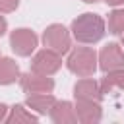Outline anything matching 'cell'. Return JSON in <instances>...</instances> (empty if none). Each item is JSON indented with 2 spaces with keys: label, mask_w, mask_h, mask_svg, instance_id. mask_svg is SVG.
<instances>
[{
  "label": "cell",
  "mask_w": 124,
  "mask_h": 124,
  "mask_svg": "<svg viewBox=\"0 0 124 124\" xmlns=\"http://www.w3.org/2000/svg\"><path fill=\"white\" fill-rule=\"evenodd\" d=\"M72 33L79 43H97L105 35V21L97 14H81L72 21Z\"/></svg>",
  "instance_id": "obj_1"
},
{
  "label": "cell",
  "mask_w": 124,
  "mask_h": 124,
  "mask_svg": "<svg viewBox=\"0 0 124 124\" xmlns=\"http://www.w3.org/2000/svg\"><path fill=\"white\" fill-rule=\"evenodd\" d=\"M68 68H70V72H74L76 76H81V78L93 76L95 70H97V54H95V50L89 48V46L76 48L68 58Z\"/></svg>",
  "instance_id": "obj_2"
},
{
  "label": "cell",
  "mask_w": 124,
  "mask_h": 124,
  "mask_svg": "<svg viewBox=\"0 0 124 124\" xmlns=\"http://www.w3.org/2000/svg\"><path fill=\"white\" fill-rule=\"evenodd\" d=\"M43 43H45V46L56 50L58 54H64V52L70 50L72 39H70V33H68V29H66L64 25L52 23V25H48V27L45 29V33H43Z\"/></svg>",
  "instance_id": "obj_3"
},
{
  "label": "cell",
  "mask_w": 124,
  "mask_h": 124,
  "mask_svg": "<svg viewBox=\"0 0 124 124\" xmlns=\"http://www.w3.org/2000/svg\"><path fill=\"white\" fill-rule=\"evenodd\" d=\"M60 66H62V54H58L52 48L39 50L31 60V72L43 76H52L54 72H58Z\"/></svg>",
  "instance_id": "obj_4"
},
{
  "label": "cell",
  "mask_w": 124,
  "mask_h": 124,
  "mask_svg": "<svg viewBox=\"0 0 124 124\" xmlns=\"http://www.w3.org/2000/svg\"><path fill=\"white\" fill-rule=\"evenodd\" d=\"M37 41H39L37 35H35L31 29H25V27L16 29V31L10 35V46H12V50H14L17 56H29V54L35 50Z\"/></svg>",
  "instance_id": "obj_5"
},
{
  "label": "cell",
  "mask_w": 124,
  "mask_h": 124,
  "mask_svg": "<svg viewBox=\"0 0 124 124\" xmlns=\"http://www.w3.org/2000/svg\"><path fill=\"white\" fill-rule=\"evenodd\" d=\"M19 85L25 93H50L54 89V81L48 76L35 74V72L19 76Z\"/></svg>",
  "instance_id": "obj_6"
},
{
  "label": "cell",
  "mask_w": 124,
  "mask_h": 124,
  "mask_svg": "<svg viewBox=\"0 0 124 124\" xmlns=\"http://www.w3.org/2000/svg\"><path fill=\"white\" fill-rule=\"evenodd\" d=\"M99 68L103 72H112V70L124 68V52H122L120 45H116V43L105 45V48L99 54Z\"/></svg>",
  "instance_id": "obj_7"
},
{
  "label": "cell",
  "mask_w": 124,
  "mask_h": 124,
  "mask_svg": "<svg viewBox=\"0 0 124 124\" xmlns=\"http://www.w3.org/2000/svg\"><path fill=\"white\" fill-rule=\"evenodd\" d=\"M76 114H78V120H81L85 124L99 122L101 105H99V101H93V99H76Z\"/></svg>",
  "instance_id": "obj_8"
},
{
  "label": "cell",
  "mask_w": 124,
  "mask_h": 124,
  "mask_svg": "<svg viewBox=\"0 0 124 124\" xmlns=\"http://www.w3.org/2000/svg\"><path fill=\"white\" fill-rule=\"evenodd\" d=\"M74 97L76 99H93V101H99L103 97L101 93V85L93 79V78H83L79 79L76 85H74Z\"/></svg>",
  "instance_id": "obj_9"
},
{
  "label": "cell",
  "mask_w": 124,
  "mask_h": 124,
  "mask_svg": "<svg viewBox=\"0 0 124 124\" xmlns=\"http://www.w3.org/2000/svg\"><path fill=\"white\" fill-rule=\"evenodd\" d=\"M50 118L58 124H66V122H78V114H76V107L68 101H56L54 107L50 108Z\"/></svg>",
  "instance_id": "obj_10"
},
{
  "label": "cell",
  "mask_w": 124,
  "mask_h": 124,
  "mask_svg": "<svg viewBox=\"0 0 124 124\" xmlns=\"http://www.w3.org/2000/svg\"><path fill=\"white\" fill-rule=\"evenodd\" d=\"M25 103H27L29 108H35L37 112L46 114V112H50V108L54 107L56 99H54L50 93H31Z\"/></svg>",
  "instance_id": "obj_11"
},
{
  "label": "cell",
  "mask_w": 124,
  "mask_h": 124,
  "mask_svg": "<svg viewBox=\"0 0 124 124\" xmlns=\"http://www.w3.org/2000/svg\"><path fill=\"white\" fill-rule=\"evenodd\" d=\"M19 79V66L12 58H0V85H10Z\"/></svg>",
  "instance_id": "obj_12"
},
{
  "label": "cell",
  "mask_w": 124,
  "mask_h": 124,
  "mask_svg": "<svg viewBox=\"0 0 124 124\" xmlns=\"http://www.w3.org/2000/svg\"><path fill=\"white\" fill-rule=\"evenodd\" d=\"M99 85H101V93H103V95H105V93H110L114 87L124 91V68H118V70L108 72Z\"/></svg>",
  "instance_id": "obj_13"
},
{
  "label": "cell",
  "mask_w": 124,
  "mask_h": 124,
  "mask_svg": "<svg viewBox=\"0 0 124 124\" xmlns=\"http://www.w3.org/2000/svg\"><path fill=\"white\" fill-rule=\"evenodd\" d=\"M6 122H10V124H19V122H37V116L31 114L25 107H21V105H14V107H12V112L6 116Z\"/></svg>",
  "instance_id": "obj_14"
},
{
  "label": "cell",
  "mask_w": 124,
  "mask_h": 124,
  "mask_svg": "<svg viewBox=\"0 0 124 124\" xmlns=\"http://www.w3.org/2000/svg\"><path fill=\"white\" fill-rule=\"evenodd\" d=\"M108 31L114 35L124 33V8L122 10H114L108 16Z\"/></svg>",
  "instance_id": "obj_15"
},
{
  "label": "cell",
  "mask_w": 124,
  "mask_h": 124,
  "mask_svg": "<svg viewBox=\"0 0 124 124\" xmlns=\"http://www.w3.org/2000/svg\"><path fill=\"white\" fill-rule=\"evenodd\" d=\"M17 6H19V0H0V14L14 12Z\"/></svg>",
  "instance_id": "obj_16"
},
{
  "label": "cell",
  "mask_w": 124,
  "mask_h": 124,
  "mask_svg": "<svg viewBox=\"0 0 124 124\" xmlns=\"http://www.w3.org/2000/svg\"><path fill=\"white\" fill-rule=\"evenodd\" d=\"M6 27H8V23H6V19H4L2 16H0V37H2L4 33H6Z\"/></svg>",
  "instance_id": "obj_17"
},
{
  "label": "cell",
  "mask_w": 124,
  "mask_h": 124,
  "mask_svg": "<svg viewBox=\"0 0 124 124\" xmlns=\"http://www.w3.org/2000/svg\"><path fill=\"white\" fill-rule=\"evenodd\" d=\"M6 108H8V107L0 103V120H6Z\"/></svg>",
  "instance_id": "obj_18"
},
{
  "label": "cell",
  "mask_w": 124,
  "mask_h": 124,
  "mask_svg": "<svg viewBox=\"0 0 124 124\" xmlns=\"http://www.w3.org/2000/svg\"><path fill=\"white\" fill-rule=\"evenodd\" d=\"M108 6H120V4H124V0H105Z\"/></svg>",
  "instance_id": "obj_19"
},
{
  "label": "cell",
  "mask_w": 124,
  "mask_h": 124,
  "mask_svg": "<svg viewBox=\"0 0 124 124\" xmlns=\"http://www.w3.org/2000/svg\"><path fill=\"white\" fill-rule=\"evenodd\" d=\"M83 2H87V4H95V2H99V0H83Z\"/></svg>",
  "instance_id": "obj_20"
},
{
  "label": "cell",
  "mask_w": 124,
  "mask_h": 124,
  "mask_svg": "<svg viewBox=\"0 0 124 124\" xmlns=\"http://www.w3.org/2000/svg\"><path fill=\"white\" fill-rule=\"evenodd\" d=\"M122 45H124V35H122Z\"/></svg>",
  "instance_id": "obj_21"
}]
</instances>
